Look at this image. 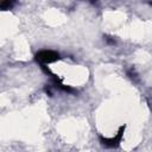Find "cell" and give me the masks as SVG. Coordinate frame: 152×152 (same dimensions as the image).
Masks as SVG:
<instances>
[{
    "label": "cell",
    "instance_id": "obj_1",
    "mask_svg": "<svg viewBox=\"0 0 152 152\" xmlns=\"http://www.w3.org/2000/svg\"><path fill=\"white\" fill-rule=\"evenodd\" d=\"M62 57L61 55L55 51V50H48V49H44V50H39L36 55H34V61L36 63L39 65V66H48L57 61H59Z\"/></svg>",
    "mask_w": 152,
    "mask_h": 152
},
{
    "label": "cell",
    "instance_id": "obj_2",
    "mask_svg": "<svg viewBox=\"0 0 152 152\" xmlns=\"http://www.w3.org/2000/svg\"><path fill=\"white\" fill-rule=\"evenodd\" d=\"M124 132H125V126H121L118 131V133L113 137H100V142L101 145H103L104 147H108V148H115L120 145L121 140H122V137H124Z\"/></svg>",
    "mask_w": 152,
    "mask_h": 152
},
{
    "label": "cell",
    "instance_id": "obj_3",
    "mask_svg": "<svg viewBox=\"0 0 152 152\" xmlns=\"http://www.w3.org/2000/svg\"><path fill=\"white\" fill-rule=\"evenodd\" d=\"M15 5H17V0H1L0 7L2 11H8L15 7Z\"/></svg>",
    "mask_w": 152,
    "mask_h": 152
},
{
    "label": "cell",
    "instance_id": "obj_4",
    "mask_svg": "<svg viewBox=\"0 0 152 152\" xmlns=\"http://www.w3.org/2000/svg\"><path fill=\"white\" fill-rule=\"evenodd\" d=\"M106 42L109 43V44H115V40L114 39H110V37H107L106 38Z\"/></svg>",
    "mask_w": 152,
    "mask_h": 152
},
{
    "label": "cell",
    "instance_id": "obj_5",
    "mask_svg": "<svg viewBox=\"0 0 152 152\" xmlns=\"http://www.w3.org/2000/svg\"><path fill=\"white\" fill-rule=\"evenodd\" d=\"M87 1H89V2H90V4H93V5L97 4V0H87Z\"/></svg>",
    "mask_w": 152,
    "mask_h": 152
},
{
    "label": "cell",
    "instance_id": "obj_6",
    "mask_svg": "<svg viewBox=\"0 0 152 152\" xmlns=\"http://www.w3.org/2000/svg\"><path fill=\"white\" fill-rule=\"evenodd\" d=\"M150 5H151V6H152V1H150Z\"/></svg>",
    "mask_w": 152,
    "mask_h": 152
}]
</instances>
